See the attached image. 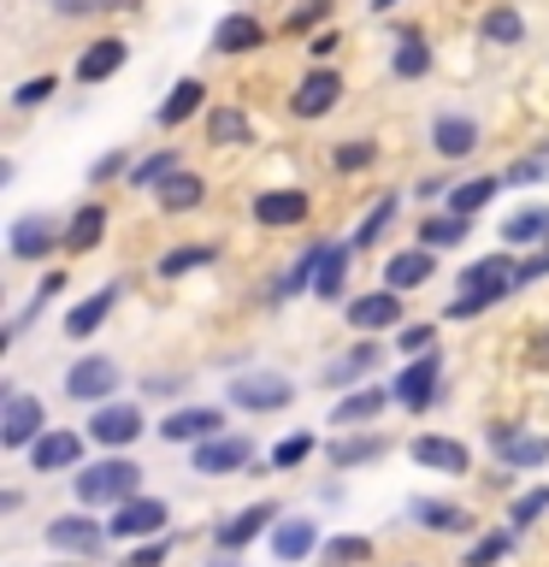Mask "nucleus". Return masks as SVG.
<instances>
[{
  "instance_id": "nucleus-1",
  "label": "nucleus",
  "mask_w": 549,
  "mask_h": 567,
  "mask_svg": "<svg viewBox=\"0 0 549 567\" xmlns=\"http://www.w3.org/2000/svg\"><path fill=\"white\" fill-rule=\"evenodd\" d=\"M514 278H520V266H514L508 255H485V260H473L467 272H460V284H467V290H460V296L449 301V313H455V319L485 313L490 301H503V296L514 290Z\"/></svg>"
},
{
  "instance_id": "nucleus-2",
  "label": "nucleus",
  "mask_w": 549,
  "mask_h": 567,
  "mask_svg": "<svg viewBox=\"0 0 549 567\" xmlns=\"http://www.w3.org/2000/svg\"><path fill=\"white\" fill-rule=\"evenodd\" d=\"M136 491H142V467H136V461H124V455H113V461H95L89 473H77V503H89V508L131 503Z\"/></svg>"
},
{
  "instance_id": "nucleus-3",
  "label": "nucleus",
  "mask_w": 549,
  "mask_h": 567,
  "mask_svg": "<svg viewBox=\"0 0 549 567\" xmlns=\"http://www.w3.org/2000/svg\"><path fill=\"white\" fill-rule=\"evenodd\" d=\"M42 432H48V408L35 396H24V390H12L7 408H0V443L7 450H30Z\"/></svg>"
},
{
  "instance_id": "nucleus-4",
  "label": "nucleus",
  "mask_w": 549,
  "mask_h": 567,
  "mask_svg": "<svg viewBox=\"0 0 549 567\" xmlns=\"http://www.w3.org/2000/svg\"><path fill=\"white\" fill-rule=\"evenodd\" d=\"M172 520V508L159 503V496H131V503H118V514L106 520V532L113 538H159Z\"/></svg>"
},
{
  "instance_id": "nucleus-5",
  "label": "nucleus",
  "mask_w": 549,
  "mask_h": 567,
  "mask_svg": "<svg viewBox=\"0 0 549 567\" xmlns=\"http://www.w3.org/2000/svg\"><path fill=\"white\" fill-rule=\"evenodd\" d=\"M106 538H113V532L95 526L89 514H60V520H48V549H65V556H101Z\"/></svg>"
},
{
  "instance_id": "nucleus-6",
  "label": "nucleus",
  "mask_w": 549,
  "mask_h": 567,
  "mask_svg": "<svg viewBox=\"0 0 549 567\" xmlns=\"http://www.w3.org/2000/svg\"><path fill=\"white\" fill-rule=\"evenodd\" d=\"M296 390L278 379V372H248V379H230V402L248 408V414H272V408H290Z\"/></svg>"
},
{
  "instance_id": "nucleus-7",
  "label": "nucleus",
  "mask_w": 549,
  "mask_h": 567,
  "mask_svg": "<svg viewBox=\"0 0 549 567\" xmlns=\"http://www.w3.org/2000/svg\"><path fill=\"white\" fill-rule=\"evenodd\" d=\"M432 272H437V248H402V255H390L384 260V290H419V284H432Z\"/></svg>"
},
{
  "instance_id": "nucleus-8",
  "label": "nucleus",
  "mask_w": 549,
  "mask_h": 567,
  "mask_svg": "<svg viewBox=\"0 0 549 567\" xmlns=\"http://www.w3.org/2000/svg\"><path fill=\"white\" fill-rule=\"evenodd\" d=\"M89 437L106 443V450H124V443H136V437H142V408H131V402L95 408V420H89Z\"/></svg>"
},
{
  "instance_id": "nucleus-9",
  "label": "nucleus",
  "mask_w": 549,
  "mask_h": 567,
  "mask_svg": "<svg viewBox=\"0 0 549 567\" xmlns=\"http://www.w3.org/2000/svg\"><path fill=\"white\" fill-rule=\"evenodd\" d=\"M248 461H255V443L248 437H207V443H195V473H242Z\"/></svg>"
},
{
  "instance_id": "nucleus-10",
  "label": "nucleus",
  "mask_w": 549,
  "mask_h": 567,
  "mask_svg": "<svg viewBox=\"0 0 549 567\" xmlns=\"http://www.w3.org/2000/svg\"><path fill=\"white\" fill-rule=\"evenodd\" d=\"M336 101H343V78L319 65V71H308V78H301V89H296L290 106H296V118H325Z\"/></svg>"
},
{
  "instance_id": "nucleus-11",
  "label": "nucleus",
  "mask_w": 549,
  "mask_h": 567,
  "mask_svg": "<svg viewBox=\"0 0 549 567\" xmlns=\"http://www.w3.org/2000/svg\"><path fill=\"white\" fill-rule=\"evenodd\" d=\"M65 390L77 402H101V396H113V390H118V367L106 361V354H89V361H77L65 372Z\"/></svg>"
},
{
  "instance_id": "nucleus-12",
  "label": "nucleus",
  "mask_w": 549,
  "mask_h": 567,
  "mask_svg": "<svg viewBox=\"0 0 549 567\" xmlns=\"http://www.w3.org/2000/svg\"><path fill=\"white\" fill-rule=\"evenodd\" d=\"M407 455H414L425 473H449V478H460L473 467L467 443H455V437H414V443H407Z\"/></svg>"
},
{
  "instance_id": "nucleus-13",
  "label": "nucleus",
  "mask_w": 549,
  "mask_h": 567,
  "mask_svg": "<svg viewBox=\"0 0 549 567\" xmlns=\"http://www.w3.org/2000/svg\"><path fill=\"white\" fill-rule=\"evenodd\" d=\"M53 243H65V225L48 219V213H24V219L12 225V255L18 260H42Z\"/></svg>"
},
{
  "instance_id": "nucleus-14",
  "label": "nucleus",
  "mask_w": 549,
  "mask_h": 567,
  "mask_svg": "<svg viewBox=\"0 0 549 567\" xmlns=\"http://www.w3.org/2000/svg\"><path fill=\"white\" fill-rule=\"evenodd\" d=\"M219 425H225L219 408H177V414H166V425H159V437L166 443H207V437H219Z\"/></svg>"
},
{
  "instance_id": "nucleus-15",
  "label": "nucleus",
  "mask_w": 549,
  "mask_h": 567,
  "mask_svg": "<svg viewBox=\"0 0 549 567\" xmlns=\"http://www.w3.org/2000/svg\"><path fill=\"white\" fill-rule=\"evenodd\" d=\"M349 326L354 331H390V326H402V290H372L361 301H349Z\"/></svg>"
},
{
  "instance_id": "nucleus-16",
  "label": "nucleus",
  "mask_w": 549,
  "mask_h": 567,
  "mask_svg": "<svg viewBox=\"0 0 549 567\" xmlns=\"http://www.w3.org/2000/svg\"><path fill=\"white\" fill-rule=\"evenodd\" d=\"M77 455H83L77 432H42L30 443V467L35 473H65V467H77Z\"/></svg>"
},
{
  "instance_id": "nucleus-17",
  "label": "nucleus",
  "mask_w": 549,
  "mask_h": 567,
  "mask_svg": "<svg viewBox=\"0 0 549 567\" xmlns=\"http://www.w3.org/2000/svg\"><path fill=\"white\" fill-rule=\"evenodd\" d=\"M266 520H278V508L272 503H255V508L230 514V520L213 532V544H219V549H242V544H255L260 532H266Z\"/></svg>"
},
{
  "instance_id": "nucleus-18",
  "label": "nucleus",
  "mask_w": 549,
  "mask_h": 567,
  "mask_svg": "<svg viewBox=\"0 0 549 567\" xmlns=\"http://www.w3.org/2000/svg\"><path fill=\"white\" fill-rule=\"evenodd\" d=\"M432 396H437V354L425 349V361H414V367H407L402 379H396V402H402V408H414V414H419V408L432 402Z\"/></svg>"
},
{
  "instance_id": "nucleus-19",
  "label": "nucleus",
  "mask_w": 549,
  "mask_h": 567,
  "mask_svg": "<svg viewBox=\"0 0 549 567\" xmlns=\"http://www.w3.org/2000/svg\"><path fill=\"white\" fill-rule=\"evenodd\" d=\"M124 53H131V48H124L118 35H101V42H89L83 60H77V83H106V78H113V71L124 65Z\"/></svg>"
},
{
  "instance_id": "nucleus-20",
  "label": "nucleus",
  "mask_w": 549,
  "mask_h": 567,
  "mask_svg": "<svg viewBox=\"0 0 549 567\" xmlns=\"http://www.w3.org/2000/svg\"><path fill=\"white\" fill-rule=\"evenodd\" d=\"M432 148H437L443 159L473 154V148H478V124H473V118H460V113H443V118L432 124Z\"/></svg>"
},
{
  "instance_id": "nucleus-21",
  "label": "nucleus",
  "mask_w": 549,
  "mask_h": 567,
  "mask_svg": "<svg viewBox=\"0 0 549 567\" xmlns=\"http://www.w3.org/2000/svg\"><path fill=\"white\" fill-rule=\"evenodd\" d=\"M101 230H106V207L101 202H89V207H77V213H71V219H65V255H89V248H95L101 243Z\"/></svg>"
},
{
  "instance_id": "nucleus-22",
  "label": "nucleus",
  "mask_w": 549,
  "mask_h": 567,
  "mask_svg": "<svg viewBox=\"0 0 549 567\" xmlns=\"http://www.w3.org/2000/svg\"><path fill=\"white\" fill-rule=\"evenodd\" d=\"M255 219L260 225H301L308 219V195L301 189H266L255 202Z\"/></svg>"
},
{
  "instance_id": "nucleus-23",
  "label": "nucleus",
  "mask_w": 549,
  "mask_h": 567,
  "mask_svg": "<svg viewBox=\"0 0 549 567\" xmlns=\"http://www.w3.org/2000/svg\"><path fill=\"white\" fill-rule=\"evenodd\" d=\"M260 42H266V30H260V18H248V12H230L225 24L213 30V53H248Z\"/></svg>"
},
{
  "instance_id": "nucleus-24",
  "label": "nucleus",
  "mask_w": 549,
  "mask_h": 567,
  "mask_svg": "<svg viewBox=\"0 0 549 567\" xmlns=\"http://www.w3.org/2000/svg\"><path fill=\"white\" fill-rule=\"evenodd\" d=\"M490 443H496V455H503L508 467H543V455H549V443H543V437H514L508 425H496Z\"/></svg>"
},
{
  "instance_id": "nucleus-25",
  "label": "nucleus",
  "mask_w": 549,
  "mask_h": 567,
  "mask_svg": "<svg viewBox=\"0 0 549 567\" xmlns=\"http://www.w3.org/2000/svg\"><path fill=\"white\" fill-rule=\"evenodd\" d=\"M154 195H159V207H166V213H189V207H201L207 184H201V177H195V172H184V166H177V172L166 177V184L154 189Z\"/></svg>"
},
{
  "instance_id": "nucleus-26",
  "label": "nucleus",
  "mask_w": 549,
  "mask_h": 567,
  "mask_svg": "<svg viewBox=\"0 0 549 567\" xmlns=\"http://www.w3.org/2000/svg\"><path fill=\"white\" fill-rule=\"evenodd\" d=\"M113 301H118V284H106L101 296H89V301H77V308L65 313V337H89V331H95V326H101L106 313H113Z\"/></svg>"
},
{
  "instance_id": "nucleus-27",
  "label": "nucleus",
  "mask_w": 549,
  "mask_h": 567,
  "mask_svg": "<svg viewBox=\"0 0 549 567\" xmlns=\"http://www.w3.org/2000/svg\"><path fill=\"white\" fill-rule=\"evenodd\" d=\"M372 367H379V343H354L343 361L325 367V390H343V384H354V379H361V372H372Z\"/></svg>"
},
{
  "instance_id": "nucleus-28",
  "label": "nucleus",
  "mask_w": 549,
  "mask_h": 567,
  "mask_svg": "<svg viewBox=\"0 0 549 567\" xmlns=\"http://www.w3.org/2000/svg\"><path fill=\"white\" fill-rule=\"evenodd\" d=\"M384 390L379 384H372V390H354V396H343V402H336L331 408V425H361V420H379L384 414Z\"/></svg>"
},
{
  "instance_id": "nucleus-29",
  "label": "nucleus",
  "mask_w": 549,
  "mask_h": 567,
  "mask_svg": "<svg viewBox=\"0 0 549 567\" xmlns=\"http://www.w3.org/2000/svg\"><path fill=\"white\" fill-rule=\"evenodd\" d=\"M343 278H349V248H325V255H319V272H313V296L336 301L343 296Z\"/></svg>"
},
{
  "instance_id": "nucleus-30",
  "label": "nucleus",
  "mask_w": 549,
  "mask_h": 567,
  "mask_svg": "<svg viewBox=\"0 0 549 567\" xmlns=\"http://www.w3.org/2000/svg\"><path fill=\"white\" fill-rule=\"evenodd\" d=\"M201 78H184V83H172V95H166V106H159V124H166V131H177V124H184L195 106H201Z\"/></svg>"
},
{
  "instance_id": "nucleus-31",
  "label": "nucleus",
  "mask_w": 549,
  "mask_h": 567,
  "mask_svg": "<svg viewBox=\"0 0 549 567\" xmlns=\"http://www.w3.org/2000/svg\"><path fill=\"white\" fill-rule=\"evenodd\" d=\"M543 230H549V207H520V213H508L503 237L514 248H531V243H543Z\"/></svg>"
},
{
  "instance_id": "nucleus-32",
  "label": "nucleus",
  "mask_w": 549,
  "mask_h": 567,
  "mask_svg": "<svg viewBox=\"0 0 549 567\" xmlns=\"http://www.w3.org/2000/svg\"><path fill=\"white\" fill-rule=\"evenodd\" d=\"M407 514H414L419 526H432V532H460V526H473V514L467 508H455V503H407Z\"/></svg>"
},
{
  "instance_id": "nucleus-33",
  "label": "nucleus",
  "mask_w": 549,
  "mask_h": 567,
  "mask_svg": "<svg viewBox=\"0 0 549 567\" xmlns=\"http://www.w3.org/2000/svg\"><path fill=\"white\" fill-rule=\"evenodd\" d=\"M207 142H213V148H242V142H248V113L219 106V113L207 118Z\"/></svg>"
},
{
  "instance_id": "nucleus-34",
  "label": "nucleus",
  "mask_w": 549,
  "mask_h": 567,
  "mask_svg": "<svg viewBox=\"0 0 549 567\" xmlns=\"http://www.w3.org/2000/svg\"><path fill=\"white\" fill-rule=\"evenodd\" d=\"M308 549H313V520H283L272 532V556L278 561H301Z\"/></svg>"
},
{
  "instance_id": "nucleus-35",
  "label": "nucleus",
  "mask_w": 549,
  "mask_h": 567,
  "mask_svg": "<svg viewBox=\"0 0 549 567\" xmlns=\"http://www.w3.org/2000/svg\"><path fill=\"white\" fill-rule=\"evenodd\" d=\"M460 237H467V213H432V219L419 225L425 248H455Z\"/></svg>"
},
{
  "instance_id": "nucleus-36",
  "label": "nucleus",
  "mask_w": 549,
  "mask_h": 567,
  "mask_svg": "<svg viewBox=\"0 0 549 567\" xmlns=\"http://www.w3.org/2000/svg\"><path fill=\"white\" fill-rule=\"evenodd\" d=\"M390 450L384 437H336L331 443V467H361V461H379Z\"/></svg>"
},
{
  "instance_id": "nucleus-37",
  "label": "nucleus",
  "mask_w": 549,
  "mask_h": 567,
  "mask_svg": "<svg viewBox=\"0 0 549 567\" xmlns=\"http://www.w3.org/2000/svg\"><path fill=\"white\" fill-rule=\"evenodd\" d=\"M478 30H485V42H503V48H514V42L526 35V18L514 12V7H490V12H485V24H478Z\"/></svg>"
},
{
  "instance_id": "nucleus-38",
  "label": "nucleus",
  "mask_w": 549,
  "mask_h": 567,
  "mask_svg": "<svg viewBox=\"0 0 549 567\" xmlns=\"http://www.w3.org/2000/svg\"><path fill=\"white\" fill-rule=\"evenodd\" d=\"M172 172H177V154L159 148V154H148V159H136V166H131V189H159Z\"/></svg>"
},
{
  "instance_id": "nucleus-39",
  "label": "nucleus",
  "mask_w": 549,
  "mask_h": 567,
  "mask_svg": "<svg viewBox=\"0 0 549 567\" xmlns=\"http://www.w3.org/2000/svg\"><path fill=\"white\" fill-rule=\"evenodd\" d=\"M496 189H503L496 177H473V184H455V189H449V213H467V219H473L478 207H490V195H496Z\"/></svg>"
},
{
  "instance_id": "nucleus-40",
  "label": "nucleus",
  "mask_w": 549,
  "mask_h": 567,
  "mask_svg": "<svg viewBox=\"0 0 549 567\" xmlns=\"http://www.w3.org/2000/svg\"><path fill=\"white\" fill-rule=\"evenodd\" d=\"M390 65H396V78H425V65H432V48H425L419 35H402V42H396V60H390Z\"/></svg>"
},
{
  "instance_id": "nucleus-41",
  "label": "nucleus",
  "mask_w": 549,
  "mask_h": 567,
  "mask_svg": "<svg viewBox=\"0 0 549 567\" xmlns=\"http://www.w3.org/2000/svg\"><path fill=\"white\" fill-rule=\"evenodd\" d=\"M372 159H379V142H366V136H349L343 148L331 154V166H336V172H366Z\"/></svg>"
},
{
  "instance_id": "nucleus-42",
  "label": "nucleus",
  "mask_w": 549,
  "mask_h": 567,
  "mask_svg": "<svg viewBox=\"0 0 549 567\" xmlns=\"http://www.w3.org/2000/svg\"><path fill=\"white\" fill-rule=\"evenodd\" d=\"M325 561L331 567H361V561H372V544L366 538H331L325 544Z\"/></svg>"
},
{
  "instance_id": "nucleus-43",
  "label": "nucleus",
  "mask_w": 549,
  "mask_h": 567,
  "mask_svg": "<svg viewBox=\"0 0 549 567\" xmlns=\"http://www.w3.org/2000/svg\"><path fill=\"white\" fill-rule=\"evenodd\" d=\"M390 219H396V195H384V202H379V207H372V213H366V219H361V230H354V248H366V243H379V230H384Z\"/></svg>"
},
{
  "instance_id": "nucleus-44",
  "label": "nucleus",
  "mask_w": 549,
  "mask_h": 567,
  "mask_svg": "<svg viewBox=\"0 0 549 567\" xmlns=\"http://www.w3.org/2000/svg\"><path fill=\"white\" fill-rule=\"evenodd\" d=\"M508 532H490V538H478L473 549H467V561H460V567H490V561H503L508 556Z\"/></svg>"
},
{
  "instance_id": "nucleus-45",
  "label": "nucleus",
  "mask_w": 549,
  "mask_h": 567,
  "mask_svg": "<svg viewBox=\"0 0 549 567\" xmlns=\"http://www.w3.org/2000/svg\"><path fill=\"white\" fill-rule=\"evenodd\" d=\"M319 255H325V248H308V255H301V260L290 266V278H283V284H278V290H272V296H278V301H283V296H296V290H301V284H308V278L319 272Z\"/></svg>"
},
{
  "instance_id": "nucleus-46",
  "label": "nucleus",
  "mask_w": 549,
  "mask_h": 567,
  "mask_svg": "<svg viewBox=\"0 0 549 567\" xmlns=\"http://www.w3.org/2000/svg\"><path fill=\"white\" fill-rule=\"evenodd\" d=\"M53 89H60V78H53V71H48V78H30V83H18L12 106H24V113H30V106H42V101L53 95Z\"/></svg>"
},
{
  "instance_id": "nucleus-47",
  "label": "nucleus",
  "mask_w": 549,
  "mask_h": 567,
  "mask_svg": "<svg viewBox=\"0 0 549 567\" xmlns=\"http://www.w3.org/2000/svg\"><path fill=\"white\" fill-rule=\"evenodd\" d=\"M207 260H213V248H172V255L159 260V272L177 278V272H189V266H207Z\"/></svg>"
},
{
  "instance_id": "nucleus-48",
  "label": "nucleus",
  "mask_w": 549,
  "mask_h": 567,
  "mask_svg": "<svg viewBox=\"0 0 549 567\" xmlns=\"http://www.w3.org/2000/svg\"><path fill=\"white\" fill-rule=\"evenodd\" d=\"M308 450H313V437H283L272 450V467H296V461H308Z\"/></svg>"
},
{
  "instance_id": "nucleus-49",
  "label": "nucleus",
  "mask_w": 549,
  "mask_h": 567,
  "mask_svg": "<svg viewBox=\"0 0 549 567\" xmlns=\"http://www.w3.org/2000/svg\"><path fill=\"white\" fill-rule=\"evenodd\" d=\"M549 508V485L543 491H526L520 503H514V526H526V520H538V514Z\"/></svg>"
},
{
  "instance_id": "nucleus-50",
  "label": "nucleus",
  "mask_w": 549,
  "mask_h": 567,
  "mask_svg": "<svg viewBox=\"0 0 549 567\" xmlns=\"http://www.w3.org/2000/svg\"><path fill=\"white\" fill-rule=\"evenodd\" d=\"M118 172H124V154H106V159H95V172H89V184H113Z\"/></svg>"
},
{
  "instance_id": "nucleus-51",
  "label": "nucleus",
  "mask_w": 549,
  "mask_h": 567,
  "mask_svg": "<svg viewBox=\"0 0 549 567\" xmlns=\"http://www.w3.org/2000/svg\"><path fill=\"white\" fill-rule=\"evenodd\" d=\"M159 556H166V538H154L148 549H136V556L124 561V567H159Z\"/></svg>"
},
{
  "instance_id": "nucleus-52",
  "label": "nucleus",
  "mask_w": 549,
  "mask_h": 567,
  "mask_svg": "<svg viewBox=\"0 0 549 567\" xmlns=\"http://www.w3.org/2000/svg\"><path fill=\"white\" fill-rule=\"evenodd\" d=\"M538 172H543V159H514V166H508V184H531Z\"/></svg>"
},
{
  "instance_id": "nucleus-53",
  "label": "nucleus",
  "mask_w": 549,
  "mask_h": 567,
  "mask_svg": "<svg viewBox=\"0 0 549 567\" xmlns=\"http://www.w3.org/2000/svg\"><path fill=\"white\" fill-rule=\"evenodd\" d=\"M402 349H414V354L432 349V326H407V331H402Z\"/></svg>"
},
{
  "instance_id": "nucleus-54",
  "label": "nucleus",
  "mask_w": 549,
  "mask_h": 567,
  "mask_svg": "<svg viewBox=\"0 0 549 567\" xmlns=\"http://www.w3.org/2000/svg\"><path fill=\"white\" fill-rule=\"evenodd\" d=\"M543 272H549V255H531V260L520 266V278H514V284H538Z\"/></svg>"
},
{
  "instance_id": "nucleus-55",
  "label": "nucleus",
  "mask_w": 549,
  "mask_h": 567,
  "mask_svg": "<svg viewBox=\"0 0 549 567\" xmlns=\"http://www.w3.org/2000/svg\"><path fill=\"white\" fill-rule=\"evenodd\" d=\"M325 12H331V0H308V7H301V12L290 18V24L301 30V24H313V18H325Z\"/></svg>"
},
{
  "instance_id": "nucleus-56",
  "label": "nucleus",
  "mask_w": 549,
  "mask_h": 567,
  "mask_svg": "<svg viewBox=\"0 0 549 567\" xmlns=\"http://www.w3.org/2000/svg\"><path fill=\"white\" fill-rule=\"evenodd\" d=\"M89 7H106V0H53V12H65V18H77Z\"/></svg>"
},
{
  "instance_id": "nucleus-57",
  "label": "nucleus",
  "mask_w": 549,
  "mask_h": 567,
  "mask_svg": "<svg viewBox=\"0 0 549 567\" xmlns=\"http://www.w3.org/2000/svg\"><path fill=\"white\" fill-rule=\"evenodd\" d=\"M331 48H336V30H331V35H313V48H308V53H313V60H325Z\"/></svg>"
},
{
  "instance_id": "nucleus-58",
  "label": "nucleus",
  "mask_w": 549,
  "mask_h": 567,
  "mask_svg": "<svg viewBox=\"0 0 549 567\" xmlns=\"http://www.w3.org/2000/svg\"><path fill=\"white\" fill-rule=\"evenodd\" d=\"M390 7H396V0H372V12H390Z\"/></svg>"
},
{
  "instance_id": "nucleus-59",
  "label": "nucleus",
  "mask_w": 549,
  "mask_h": 567,
  "mask_svg": "<svg viewBox=\"0 0 549 567\" xmlns=\"http://www.w3.org/2000/svg\"><path fill=\"white\" fill-rule=\"evenodd\" d=\"M213 567H242V561H213Z\"/></svg>"
}]
</instances>
